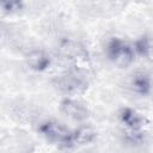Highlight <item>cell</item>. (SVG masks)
I'll list each match as a JSON object with an SVG mask.
<instances>
[{
    "label": "cell",
    "instance_id": "obj_1",
    "mask_svg": "<svg viewBox=\"0 0 153 153\" xmlns=\"http://www.w3.org/2000/svg\"><path fill=\"white\" fill-rule=\"evenodd\" d=\"M54 85L60 91L68 94L82 93L87 88V80L78 72H68L54 79Z\"/></svg>",
    "mask_w": 153,
    "mask_h": 153
},
{
    "label": "cell",
    "instance_id": "obj_2",
    "mask_svg": "<svg viewBox=\"0 0 153 153\" xmlns=\"http://www.w3.org/2000/svg\"><path fill=\"white\" fill-rule=\"evenodd\" d=\"M106 55L118 67H127L134 60L133 49L120 38H111L106 45Z\"/></svg>",
    "mask_w": 153,
    "mask_h": 153
},
{
    "label": "cell",
    "instance_id": "obj_3",
    "mask_svg": "<svg viewBox=\"0 0 153 153\" xmlns=\"http://www.w3.org/2000/svg\"><path fill=\"white\" fill-rule=\"evenodd\" d=\"M39 133L53 142H59L65 146H72L73 131L67 129L63 124L55 121H47L38 127Z\"/></svg>",
    "mask_w": 153,
    "mask_h": 153
},
{
    "label": "cell",
    "instance_id": "obj_4",
    "mask_svg": "<svg viewBox=\"0 0 153 153\" xmlns=\"http://www.w3.org/2000/svg\"><path fill=\"white\" fill-rule=\"evenodd\" d=\"M60 108L66 116L75 121H82L88 116L87 108L80 102H76L74 99H68V98L63 99L60 104Z\"/></svg>",
    "mask_w": 153,
    "mask_h": 153
},
{
    "label": "cell",
    "instance_id": "obj_5",
    "mask_svg": "<svg viewBox=\"0 0 153 153\" xmlns=\"http://www.w3.org/2000/svg\"><path fill=\"white\" fill-rule=\"evenodd\" d=\"M25 60L30 68L38 72L45 71L50 65V57L43 50H31L26 54Z\"/></svg>",
    "mask_w": 153,
    "mask_h": 153
},
{
    "label": "cell",
    "instance_id": "obj_6",
    "mask_svg": "<svg viewBox=\"0 0 153 153\" xmlns=\"http://www.w3.org/2000/svg\"><path fill=\"white\" fill-rule=\"evenodd\" d=\"M120 120L133 131L140 130L141 127L143 126V121H145L141 115H139L135 110H133L130 108H124L121 110Z\"/></svg>",
    "mask_w": 153,
    "mask_h": 153
},
{
    "label": "cell",
    "instance_id": "obj_7",
    "mask_svg": "<svg viewBox=\"0 0 153 153\" xmlns=\"http://www.w3.org/2000/svg\"><path fill=\"white\" fill-rule=\"evenodd\" d=\"M130 85L133 90L141 96H146L149 93L152 84H151V78L146 73H135L130 80Z\"/></svg>",
    "mask_w": 153,
    "mask_h": 153
},
{
    "label": "cell",
    "instance_id": "obj_8",
    "mask_svg": "<svg viewBox=\"0 0 153 153\" xmlns=\"http://www.w3.org/2000/svg\"><path fill=\"white\" fill-rule=\"evenodd\" d=\"M96 137V133L90 127H80L73 131L72 135V146L73 145H85L91 142Z\"/></svg>",
    "mask_w": 153,
    "mask_h": 153
},
{
    "label": "cell",
    "instance_id": "obj_9",
    "mask_svg": "<svg viewBox=\"0 0 153 153\" xmlns=\"http://www.w3.org/2000/svg\"><path fill=\"white\" fill-rule=\"evenodd\" d=\"M135 51L141 56H149L152 51L151 39L147 36H141L135 42Z\"/></svg>",
    "mask_w": 153,
    "mask_h": 153
},
{
    "label": "cell",
    "instance_id": "obj_10",
    "mask_svg": "<svg viewBox=\"0 0 153 153\" xmlns=\"http://www.w3.org/2000/svg\"><path fill=\"white\" fill-rule=\"evenodd\" d=\"M23 7V2L20 1H4L1 2V8L4 12H14Z\"/></svg>",
    "mask_w": 153,
    "mask_h": 153
}]
</instances>
